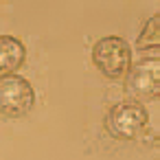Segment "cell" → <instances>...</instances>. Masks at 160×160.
<instances>
[{"instance_id":"cell-1","label":"cell","mask_w":160,"mask_h":160,"mask_svg":"<svg viewBox=\"0 0 160 160\" xmlns=\"http://www.w3.org/2000/svg\"><path fill=\"white\" fill-rule=\"evenodd\" d=\"M105 132L116 140H134L145 134L149 125V114L142 103L136 101H118L114 103L103 118Z\"/></svg>"},{"instance_id":"cell-2","label":"cell","mask_w":160,"mask_h":160,"mask_svg":"<svg viewBox=\"0 0 160 160\" xmlns=\"http://www.w3.org/2000/svg\"><path fill=\"white\" fill-rule=\"evenodd\" d=\"M92 64L105 79L118 81L127 75V70L132 66V48L118 35L101 38L92 46Z\"/></svg>"},{"instance_id":"cell-3","label":"cell","mask_w":160,"mask_h":160,"mask_svg":"<svg viewBox=\"0 0 160 160\" xmlns=\"http://www.w3.org/2000/svg\"><path fill=\"white\" fill-rule=\"evenodd\" d=\"M125 79V92L129 101L145 103L156 101L160 94V62L158 57H145L129 66Z\"/></svg>"},{"instance_id":"cell-4","label":"cell","mask_w":160,"mask_h":160,"mask_svg":"<svg viewBox=\"0 0 160 160\" xmlns=\"http://www.w3.org/2000/svg\"><path fill=\"white\" fill-rule=\"evenodd\" d=\"M35 105V88L29 79L20 75H9L0 79V116L22 118Z\"/></svg>"},{"instance_id":"cell-5","label":"cell","mask_w":160,"mask_h":160,"mask_svg":"<svg viewBox=\"0 0 160 160\" xmlns=\"http://www.w3.org/2000/svg\"><path fill=\"white\" fill-rule=\"evenodd\" d=\"M27 48L22 40L13 35H0V79L16 75V70L24 64Z\"/></svg>"},{"instance_id":"cell-6","label":"cell","mask_w":160,"mask_h":160,"mask_svg":"<svg viewBox=\"0 0 160 160\" xmlns=\"http://www.w3.org/2000/svg\"><path fill=\"white\" fill-rule=\"evenodd\" d=\"M136 44H138V48H158V44H160V16L158 13L145 22Z\"/></svg>"}]
</instances>
